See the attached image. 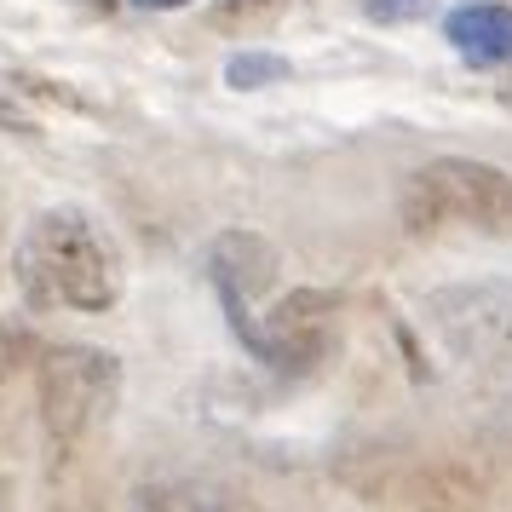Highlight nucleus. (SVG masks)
Listing matches in <instances>:
<instances>
[{"label":"nucleus","instance_id":"1","mask_svg":"<svg viewBox=\"0 0 512 512\" xmlns=\"http://www.w3.org/2000/svg\"><path fill=\"white\" fill-rule=\"evenodd\" d=\"M12 277L41 311H110L121 294L116 254L81 208H41L12 248Z\"/></svg>","mask_w":512,"mask_h":512},{"label":"nucleus","instance_id":"2","mask_svg":"<svg viewBox=\"0 0 512 512\" xmlns=\"http://www.w3.org/2000/svg\"><path fill=\"white\" fill-rule=\"evenodd\" d=\"M403 219L415 231H438V225L512 231V173L472 156H438L403 185Z\"/></svg>","mask_w":512,"mask_h":512},{"label":"nucleus","instance_id":"3","mask_svg":"<svg viewBox=\"0 0 512 512\" xmlns=\"http://www.w3.org/2000/svg\"><path fill=\"white\" fill-rule=\"evenodd\" d=\"M121 363L98 346H52L41 357V426L58 449H70L110 415Z\"/></svg>","mask_w":512,"mask_h":512},{"label":"nucleus","instance_id":"4","mask_svg":"<svg viewBox=\"0 0 512 512\" xmlns=\"http://www.w3.org/2000/svg\"><path fill=\"white\" fill-rule=\"evenodd\" d=\"M340 340V300L323 288H288L259 311L248 351L277 374H317Z\"/></svg>","mask_w":512,"mask_h":512},{"label":"nucleus","instance_id":"5","mask_svg":"<svg viewBox=\"0 0 512 512\" xmlns=\"http://www.w3.org/2000/svg\"><path fill=\"white\" fill-rule=\"evenodd\" d=\"M208 277H213V288H219V300H225L231 328L248 340L254 323H259V311H265V294H271V282H277V254H271V242L254 236V231H225L208 254Z\"/></svg>","mask_w":512,"mask_h":512},{"label":"nucleus","instance_id":"6","mask_svg":"<svg viewBox=\"0 0 512 512\" xmlns=\"http://www.w3.org/2000/svg\"><path fill=\"white\" fill-rule=\"evenodd\" d=\"M443 340L461 357H495L512 340V294L507 288H443L432 305Z\"/></svg>","mask_w":512,"mask_h":512},{"label":"nucleus","instance_id":"7","mask_svg":"<svg viewBox=\"0 0 512 512\" xmlns=\"http://www.w3.org/2000/svg\"><path fill=\"white\" fill-rule=\"evenodd\" d=\"M449 47L461 52L466 64H512V6L501 0H478V6H461V12H449Z\"/></svg>","mask_w":512,"mask_h":512},{"label":"nucleus","instance_id":"8","mask_svg":"<svg viewBox=\"0 0 512 512\" xmlns=\"http://www.w3.org/2000/svg\"><path fill=\"white\" fill-rule=\"evenodd\" d=\"M133 512H225V501L202 484H144L133 495Z\"/></svg>","mask_w":512,"mask_h":512},{"label":"nucleus","instance_id":"9","mask_svg":"<svg viewBox=\"0 0 512 512\" xmlns=\"http://www.w3.org/2000/svg\"><path fill=\"white\" fill-rule=\"evenodd\" d=\"M282 75H288V64H282L277 52H242V58H231L225 81L231 87H259V81H282Z\"/></svg>","mask_w":512,"mask_h":512},{"label":"nucleus","instance_id":"10","mask_svg":"<svg viewBox=\"0 0 512 512\" xmlns=\"http://www.w3.org/2000/svg\"><path fill=\"white\" fill-rule=\"evenodd\" d=\"M271 6H277V0H219L213 18H219V24H254V18L271 12Z\"/></svg>","mask_w":512,"mask_h":512},{"label":"nucleus","instance_id":"11","mask_svg":"<svg viewBox=\"0 0 512 512\" xmlns=\"http://www.w3.org/2000/svg\"><path fill=\"white\" fill-rule=\"evenodd\" d=\"M432 0H369V18H380V24H397V18H420Z\"/></svg>","mask_w":512,"mask_h":512},{"label":"nucleus","instance_id":"12","mask_svg":"<svg viewBox=\"0 0 512 512\" xmlns=\"http://www.w3.org/2000/svg\"><path fill=\"white\" fill-rule=\"evenodd\" d=\"M0 127H12V133H29V127H35V121H29L24 110H18V104H12V98H0Z\"/></svg>","mask_w":512,"mask_h":512},{"label":"nucleus","instance_id":"13","mask_svg":"<svg viewBox=\"0 0 512 512\" xmlns=\"http://www.w3.org/2000/svg\"><path fill=\"white\" fill-rule=\"evenodd\" d=\"M133 6H144V12H173V6H190V0H133Z\"/></svg>","mask_w":512,"mask_h":512},{"label":"nucleus","instance_id":"14","mask_svg":"<svg viewBox=\"0 0 512 512\" xmlns=\"http://www.w3.org/2000/svg\"><path fill=\"white\" fill-rule=\"evenodd\" d=\"M93 6H98V12H110V6H116V0H93Z\"/></svg>","mask_w":512,"mask_h":512},{"label":"nucleus","instance_id":"15","mask_svg":"<svg viewBox=\"0 0 512 512\" xmlns=\"http://www.w3.org/2000/svg\"><path fill=\"white\" fill-rule=\"evenodd\" d=\"M501 6H512V0H501Z\"/></svg>","mask_w":512,"mask_h":512}]
</instances>
